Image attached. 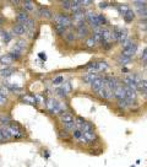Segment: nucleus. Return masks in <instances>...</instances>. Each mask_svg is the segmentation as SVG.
I'll list each match as a JSON object with an SVG mask.
<instances>
[{"mask_svg":"<svg viewBox=\"0 0 147 167\" xmlns=\"http://www.w3.org/2000/svg\"><path fill=\"white\" fill-rule=\"evenodd\" d=\"M47 108L49 109L50 113H54V114L64 111V109H63V104L59 103L56 100H54V98H49V100L47 101Z\"/></svg>","mask_w":147,"mask_h":167,"instance_id":"nucleus-1","label":"nucleus"},{"mask_svg":"<svg viewBox=\"0 0 147 167\" xmlns=\"http://www.w3.org/2000/svg\"><path fill=\"white\" fill-rule=\"evenodd\" d=\"M54 21H55L56 25L64 26V27L71 25V19L67 16V15H65V14H56V15H54Z\"/></svg>","mask_w":147,"mask_h":167,"instance_id":"nucleus-2","label":"nucleus"},{"mask_svg":"<svg viewBox=\"0 0 147 167\" xmlns=\"http://www.w3.org/2000/svg\"><path fill=\"white\" fill-rule=\"evenodd\" d=\"M126 38H129L126 30H124V28H115V30H113V39L114 41H118V42H120V43H123Z\"/></svg>","mask_w":147,"mask_h":167,"instance_id":"nucleus-3","label":"nucleus"},{"mask_svg":"<svg viewBox=\"0 0 147 167\" xmlns=\"http://www.w3.org/2000/svg\"><path fill=\"white\" fill-rule=\"evenodd\" d=\"M104 86H106V77H103V76H98L97 79L91 84L92 91L96 93H99V91H101Z\"/></svg>","mask_w":147,"mask_h":167,"instance_id":"nucleus-4","label":"nucleus"},{"mask_svg":"<svg viewBox=\"0 0 147 167\" xmlns=\"http://www.w3.org/2000/svg\"><path fill=\"white\" fill-rule=\"evenodd\" d=\"M6 129L9 130V133L10 135H11V138H21L22 137V132H21V128L19 127L17 124H15V123H11V124H9Z\"/></svg>","mask_w":147,"mask_h":167,"instance_id":"nucleus-5","label":"nucleus"},{"mask_svg":"<svg viewBox=\"0 0 147 167\" xmlns=\"http://www.w3.org/2000/svg\"><path fill=\"white\" fill-rule=\"evenodd\" d=\"M120 85L119 81L117 77H114V76H106V86L109 88L110 91H112L114 93V91L117 90V87Z\"/></svg>","mask_w":147,"mask_h":167,"instance_id":"nucleus-6","label":"nucleus"},{"mask_svg":"<svg viewBox=\"0 0 147 167\" xmlns=\"http://www.w3.org/2000/svg\"><path fill=\"white\" fill-rule=\"evenodd\" d=\"M136 50H137V43L136 42H133L128 48H125L122 50V54L125 55V57H128V58H131L135 53H136Z\"/></svg>","mask_w":147,"mask_h":167,"instance_id":"nucleus-7","label":"nucleus"},{"mask_svg":"<svg viewBox=\"0 0 147 167\" xmlns=\"http://www.w3.org/2000/svg\"><path fill=\"white\" fill-rule=\"evenodd\" d=\"M114 97L117 98V101H120V100H125L126 98V92H125V85H119L117 87V90L114 91Z\"/></svg>","mask_w":147,"mask_h":167,"instance_id":"nucleus-8","label":"nucleus"},{"mask_svg":"<svg viewBox=\"0 0 147 167\" xmlns=\"http://www.w3.org/2000/svg\"><path fill=\"white\" fill-rule=\"evenodd\" d=\"M26 30H27V27L23 23H17L12 27V33L15 36H22L26 32Z\"/></svg>","mask_w":147,"mask_h":167,"instance_id":"nucleus-9","label":"nucleus"},{"mask_svg":"<svg viewBox=\"0 0 147 167\" xmlns=\"http://www.w3.org/2000/svg\"><path fill=\"white\" fill-rule=\"evenodd\" d=\"M98 95H99V97H101V98H104V100H110V98H112V97H114L113 92L110 91L107 86H104V87L102 88V90L99 91Z\"/></svg>","mask_w":147,"mask_h":167,"instance_id":"nucleus-10","label":"nucleus"},{"mask_svg":"<svg viewBox=\"0 0 147 167\" xmlns=\"http://www.w3.org/2000/svg\"><path fill=\"white\" fill-rule=\"evenodd\" d=\"M60 121H61L63 124H66V123L75 122V118H74V116L69 112H63L60 114Z\"/></svg>","mask_w":147,"mask_h":167,"instance_id":"nucleus-11","label":"nucleus"},{"mask_svg":"<svg viewBox=\"0 0 147 167\" xmlns=\"http://www.w3.org/2000/svg\"><path fill=\"white\" fill-rule=\"evenodd\" d=\"M82 134H83V138L86 139V143L92 144V143L96 141V139H97L96 134H94L93 132H86V133H82Z\"/></svg>","mask_w":147,"mask_h":167,"instance_id":"nucleus-12","label":"nucleus"},{"mask_svg":"<svg viewBox=\"0 0 147 167\" xmlns=\"http://www.w3.org/2000/svg\"><path fill=\"white\" fill-rule=\"evenodd\" d=\"M97 75L96 74H92V72H87L86 75H83V77H82V81L85 82V84H92L94 80L97 79Z\"/></svg>","mask_w":147,"mask_h":167,"instance_id":"nucleus-13","label":"nucleus"},{"mask_svg":"<svg viewBox=\"0 0 147 167\" xmlns=\"http://www.w3.org/2000/svg\"><path fill=\"white\" fill-rule=\"evenodd\" d=\"M72 12H78L82 10V5H81V0H74V1H71V9Z\"/></svg>","mask_w":147,"mask_h":167,"instance_id":"nucleus-14","label":"nucleus"},{"mask_svg":"<svg viewBox=\"0 0 147 167\" xmlns=\"http://www.w3.org/2000/svg\"><path fill=\"white\" fill-rule=\"evenodd\" d=\"M77 35H78V37H80V38L86 37V36L88 35V30H87V27L85 25L77 26Z\"/></svg>","mask_w":147,"mask_h":167,"instance_id":"nucleus-15","label":"nucleus"},{"mask_svg":"<svg viewBox=\"0 0 147 167\" xmlns=\"http://www.w3.org/2000/svg\"><path fill=\"white\" fill-rule=\"evenodd\" d=\"M17 21H19V23H26L28 21V16H27V14H26L25 11H21V12H19L17 14Z\"/></svg>","mask_w":147,"mask_h":167,"instance_id":"nucleus-16","label":"nucleus"},{"mask_svg":"<svg viewBox=\"0 0 147 167\" xmlns=\"http://www.w3.org/2000/svg\"><path fill=\"white\" fill-rule=\"evenodd\" d=\"M117 61L119 63L120 65H126L130 63V58H128V57H125L123 54H120L119 57H117Z\"/></svg>","mask_w":147,"mask_h":167,"instance_id":"nucleus-17","label":"nucleus"},{"mask_svg":"<svg viewBox=\"0 0 147 167\" xmlns=\"http://www.w3.org/2000/svg\"><path fill=\"white\" fill-rule=\"evenodd\" d=\"M123 17H124V20L126 21V22H131V21L134 20V17H135V12L130 9L128 12H125V14L123 15Z\"/></svg>","mask_w":147,"mask_h":167,"instance_id":"nucleus-18","label":"nucleus"},{"mask_svg":"<svg viewBox=\"0 0 147 167\" xmlns=\"http://www.w3.org/2000/svg\"><path fill=\"white\" fill-rule=\"evenodd\" d=\"M109 68V64L107 60H98V70L99 71H104Z\"/></svg>","mask_w":147,"mask_h":167,"instance_id":"nucleus-19","label":"nucleus"},{"mask_svg":"<svg viewBox=\"0 0 147 167\" xmlns=\"http://www.w3.org/2000/svg\"><path fill=\"white\" fill-rule=\"evenodd\" d=\"M14 72V69H11V68H4V69L0 70V75H1L3 77H8L10 76Z\"/></svg>","mask_w":147,"mask_h":167,"instance_id":"nucleus-20","label":"nucleus"},{"mask_svg":"<svg viewBox=\"0 0 147 167\" xmlns=\"http://www.w3.org/2000/svg\"><path fill=\"white\" fill-rule=\"evenodd\" d=\"M23 9H25V11H33L34 5H33L32 1H25L23 3Z\"/></svg>","mask_w":147,"mask_h":167,"instance_id":"nucleus-21","label":"nucleus"},{"mask_svg":"<svg viewBox=\"0 0 147 167\" xmlns=\"http://www.w3.org/2000/svg\"><path fill=\"white\" fill-rule=\"evenodd\" d=\"M117 102H118V107H119L120 109H126L128 107H130V104H129V102L126 101V98H125V100L117 101Z\"/></svg>","mask_w":147,"mask_h":167,"instance_id":"nucleus-22","label":"nucleus"},{"mask_svg":"<svg viewBox=\"0 0 147 167\" xmlns=\"http://www.w3.org/2000/svg\"><path fill=\"white\" fill-rule=\"evenodd\" d=\"M14 59H12V57L10 55V54H6V55H3L1 58H0V61L3 63V64H10Z\"/></svg>","mask_w":147,"mask_h":167,"instance_id":"nucleus-23","label":"nucleus"},{"mask_svg":"<svg viewBox=\"0 0 147 167\" xmlns=\"http://www.w3.org/2000/svg\"><path fill=\"white\" fill-rule=\"evenodd\" d=\"M96 43H97V41L94 39V37H90L85 41V44L88 47V48H93V47L96 46Z\"/></svg>","mask_w":147,"mask_h":167,"instance_id":"nucleus-24","label":"nucleus"},{"mask_svg":"<svg viewBox=\"0 0 147 167\" xmlns=\"http://www.w3.org/2000/svg\"><path fill=\"white\" fill-rule=\"evenodd\" d=\"M1 36H3L4 43H9V42L11 41V35H10L8 31H3V32H1Z\"/></svg>","mask_w":147,"mask_h":167,"instance_id":"nucleus-25","label":"nucleus"},{"mask_svg":"<svg viewBox=\"0 0 147 167\" xmlns=\"http://www.w3.org/2000/svg\"><path fill=\"white\" fill-rule=\"evenodd\" d=\"M65 28L66 27H64V26H60V25H55V32L58 33V35H64L65 33Z\"/></svg>","mask_w":147,"mask_h":167,"instance_id":"nucleus-26","label":"nucleus"},{"mask_svg":"<svg viewBox=\"0 0 147 167\" xmlns=\"http://www.w3.org/2000/svg\"><path fill=\"white\" fill-rule=\"evenodd\" d=\"M41 10V15H43V16H45V17H50L52 16V14H50V11H49V10L48 9H47V8H41L39 9Z\"/></svg>","mask_w":147,"mask_h":167,"instance_id":"nucleus-27","label":"nucleus"},{"mask_svg":"<svg viewBox=\"0 0 147 167\" xmlns=\"http://www.w3.org/2000/svg\"><path fill=\"white\" fill-rule=\"evenodd\" d=\"M98 21H99V25H108V21H107V19L103 16V15H101V14H98Z\"/></svg>","mask_w":147,"mask_h":167,"instance_id":"nucleus-28","label":"nucleus"},{"mask_svg":"<svg viewBox=\"0 0 147 167\" xmlns=\"http://www.w3.org/2000/svg\"><path fill=\"white\" fill-rule=\"evenodd\" d=\"M63 82H64V77H63L61 75L54 77V80H53V84H54V85H59V84H63Z\"/></svg>","mask_w":147,"mask_h":167,"instance_id":"nucleus-29","label":"nucleus"},{"mask_svg":"<svg viewBox=\"0 0 147 167\" xmlns=\"http://www.w3.org/2000/svg\"><path fill=\"white\" fill-rule=\"evenodd\" d=\"M1 133H3V137H4V139H10V138H11V135H10L9 130H8L6 128H3V129H1Z\"/></svg>","mask_w":147,"mask_h":167,"instance_id":"nucleus-30","label":"nucleus"},{"mask_svg":"<svg viewBox=\"0 0 147 167\" xmlns=\"http://www.w3.org/2000/svg\"><path fill=\"white\" fill-rule=\"evenodd\" d=\"M133 42L134 41H131L130 38H126V39H125L124 42H123V43H122V46H123V49H125V48H128V47L131 44V43H133Z\"/></svg>","mask_w":147,"mask_h":167,"instance_id":"nucleus-31","label":"nucleus"},{"mask_svg":"<svg viewBox=\"0 0 147 167\" xmlns=\"http://www.w3.org/2000/svg\"><path fill=\"white\" fill-rule=\"evenodd\" d=\"M23 101L25 102H27V103H31V104H34L37 101L34 100V98H32V97H30V96H25L23 97Z\"/></svg>","mask_w":147,"mask_h":167,"instance_id":"nucleus-32","label":"nucleus"},{"mask_svg":"<svg viewBox=\"0 0 147 167\" xmlns=\"http://www.w3.org/2000/svg\"><path fill=\"white\" fill-rule=\"evenodd\" d=\"M61 6L66 9V10H70L71 9V1H63L61 3Z\"/></svg>","mask_w":147,"mask_h":167,"instance_id":"nucleus-33","label":"nucleus"},{"mask_svg":"<svg viewBox=\"0 0 147 167\" xmlns=\"http://www.w3.org/2000/svg\"><path fill=\"white\" fill-rule=\"evenodd\" d=\"M74 39H75V36H74V33H72V32L67 33V36H66V41H67V42H72Z\"/></svg>","mask_w":147,"mask_h":167,"instance_id":"nucleus-34","label":"nucleus"},{"mask_svg":"<svg viewBox=\"0 0 147 167\" xmlns=\"http://www.w3.org/2000/svg\"><path fill=\"white\" fill-rule=\"evenodd\" d=\"M91 0H81V5H82V8L83 6H88V5H91Z\"/></svg>","mask_w":147,"mask_h":167,"instance_id":"nucleus-35","label":"nucleus"},{"mask_svg":"<svg viewBox=\"0 0 147 167\" xmlns=\"http://www.w3.org/2000/svg\"><path fill=\"white\" fill-rule=\"evenodd\" d=\"M5 102H6V96L3 95V93L0 92V104H3V103H5Z\"/></svg>","mask_w":147,"mask_h":167,"instance_id":"nucleus-36","label":"nucleus"},{"mask_svg":"<svg viewBox=\"0 0 147 167\" xmlns=\"http://www.w3.org/2000/svg\"><path fill=\"white\" fill-rule=\"evenodd\" d=\"M0 123H1V124H8L9 123V118L8 117H3L1 119H0Z\"/></svg>","mask_w":147,"mask_h":167,"instance_id":"nucleus-37","label":"nucleus"},{"mask_svg":"<svg viewBox=\"0 0 147 167\" xmlns=\"http://www.w3.org/2000/svg\"><path fill=\"white\" fill-rule=\"evenodd\" d=\"M99 6H101V8H106L107 4H106V3H101V4H99Z\"/></svg>","mask_w":147,"mask_h":167,"instance_id":"nucleus-38","label":"nucleus"},{"mask_svg":"<svg viewBox=\"0 0 147 167\" xmlns=\"http://www.w3.org/2000/svg\"><path fill=\"white\" fill-rule=\"evenodd\" d=\"M122 71H124V72H128V71H129V69H128V68H122Z\"/></svg>","mask_w":147,"mask_h":167,"instance_id":"nucleus-39","label":"nucleus"},{"mask_svg":"<svg viewBox=\"0 0 147 167\" xmlns=\"http://www.w3.org/2000/svg\"><path fill=\"white\" fill-rule=\"evenodd\" d=\"M4 139V137H3V133H1V129H0V141Z\"/></svg>","mask_w":147,"mask_h":167,"instance_id":"nucleus-40","label":"nucleus"},{"mask_svg":"<svg viewBox=\"0 0 147 167\" xmlns=\"http://www.w3.org/2000/svg\"><path fill=\"white\" fill-rule=\"evenodd\" d=\"M39 57H41V58H43V59H45V58H47L45 54H43V53H41V54H39Z\"/></svg>","mask_w":147,"mask_h":167,"instance_id":"nucleus-41","label":"nucleus"}]
</instances>
